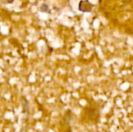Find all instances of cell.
Segmentation results:
<instances>
[{
  "label": "cell",
  "instance_id": "6da1fadb",
  "mask_svg": "<svg viewBox=\"0 0 133 132\" xmlns=\"http://www.w3.org/2000/svg\"><path fill=\"white\" fill-rule=\"evenodd\" d=\"M94 5L89 0H81L79 4V9L83 12H89L92 10Z\"/></svg>",
  "mask_w": 133,
  "mask_h": 132
},
{
  "label": "cell",
  "instance_id": "7a4b0ae2",
  "mask_svg": "<svg viewBox=\"0 0 133 132\" xmlns=\"http://www.w3.org/2000/svg\"><path fill=\"white\" fill-rule=\"evenodd\" d=\"M40 10H41V12H50L49 8H48V5L47 4H45V3H44V4L41 6Z\"/></svg>",
  "mask_w": 133,
  "mask_h": 132
}]
</instances>
